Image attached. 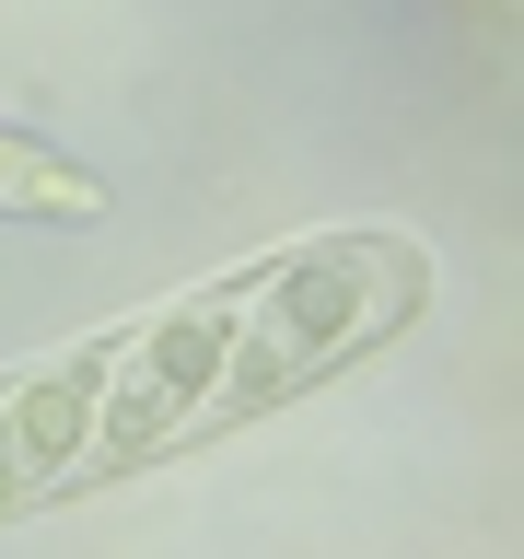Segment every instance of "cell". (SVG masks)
<instances>
[{
	"label": "cell",
	"mask_w": 524,
	"mask_h": 559,
	"mask_svg": "<svg viewBox=\"0 0 524 559\" xmlns=\"http://www.w3.org/2000/svg\"><path fill=\"white\" fill-rule=\"evenodd\" d=\"M105 210H117V187H105L94 164L47 152L35 129H0V222H59V234H82Z\"/></svg>",
	"instance_id": "cell-1"
}]
</instances>
